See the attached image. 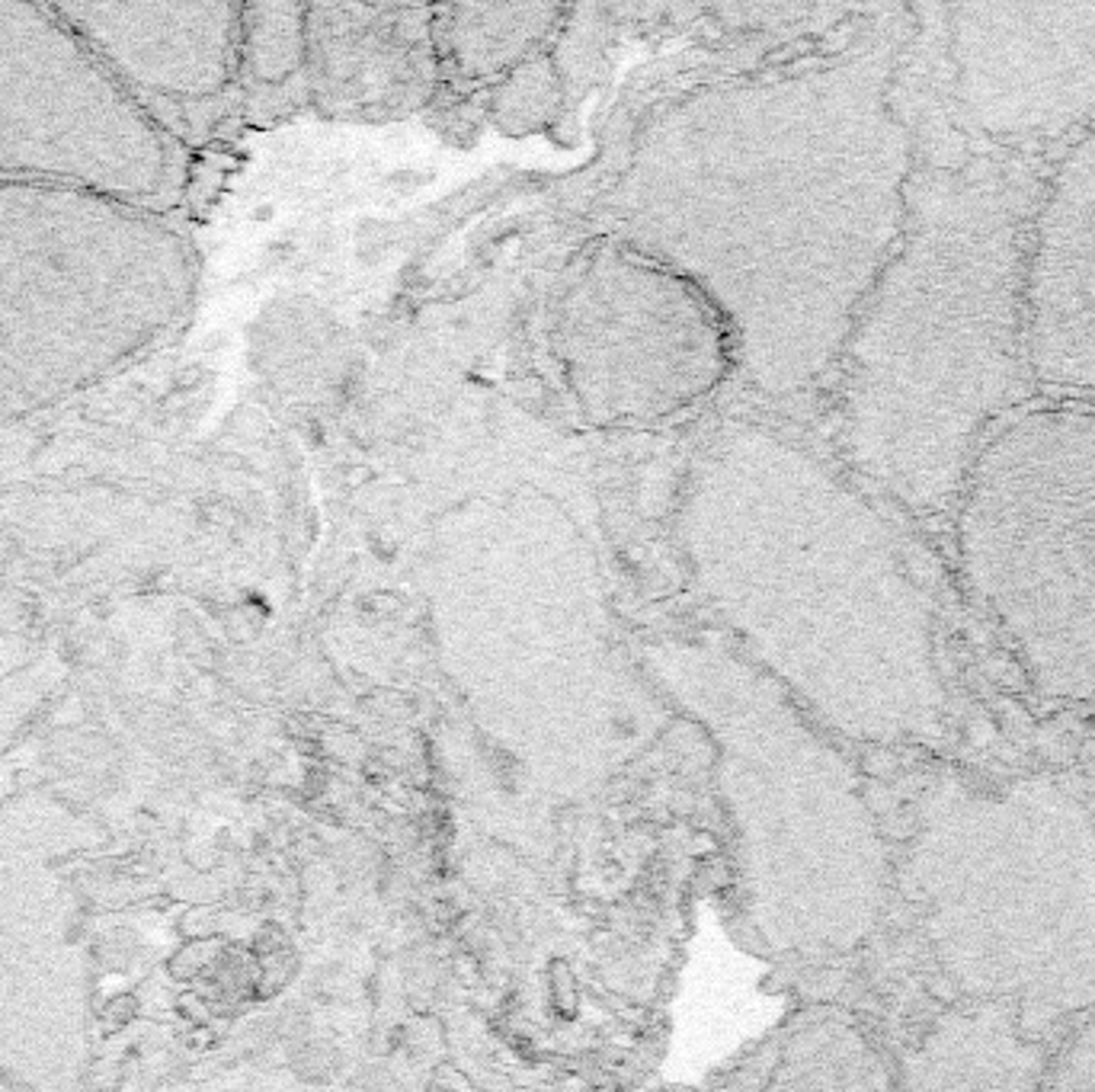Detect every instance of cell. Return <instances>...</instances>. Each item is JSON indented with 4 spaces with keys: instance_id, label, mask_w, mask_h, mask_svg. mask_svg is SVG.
<instances>
[{
    "instance_id": "cell-1",
    "label": "cell",
    "mask_w": 1095,
    "mask_h": 1092,
    "mask_svg": "<svg viewBox=\"0 0 1095 1092\" xmlns=\"http://www.w3.org/2000/svg\"><path fill=\"white\" fill-rule=\"evenodd\" d=\"M897 35L728 78L676 100L619 186L622 238L689 276L737 368L791 398L837 368L910 209L913 132L894 106Z\"/></svg>"
},
{
    "instance_id": "cell-2",
    "label": "cell",
    "mask_w": 1095,
    "mask_h": 1092,
    "mask_svg": "<svg viewBox=\"0 0 1095 1092\" xmlns=\"http://www.w3.org/2000/svg\"><path fill=\"white\" fill-rule=\"evenodd\" d=\"M673 529L705 606L823 711L865 731L935 721L929 599L891 522L814 448L763 420L717 424Z\"/></svg>"
},
{
    "instance_id": "cell-3",
    "label": "cell",
    "mask_w": 1095,
    "mask_h": 1092,
    "mask_svg": "<svg viewBox=\"0 0 1095 1092\" xmlns=\"http://www.w3.org/2000/svg\"><path fill=\"white\" fill-rule=\"evenodd\" d=\"M1038 196L1032 173L996 164L913 180L903 238L840 353L843 456L913 513L958 500L980 436L1035 382L1025 256Z\"/></svg>"
},
{
    "instance_id": "cell-4",
    "label": "cell",
    "mask_w": 1095,
    "mask_h": 1092,
    "mask_svg": "<svg viewBox=\"0 0 1095 1092\" xmlns=\"http://www.w3.org/2000/svg\"><path fill=\"white\" fill-rule=\"evenodd\" d=\"M199 260L173 212L0 186V430L116 379L186 321Z\"/></svg>"
},
{
    "instance_id": "cell-5",
    "label": "cell",
    "mask_w": 1095,
    "mask_h": 1092,
    "mask_svg": "<svg viewBox=\"0 0 1095 1092\" xmlns=\"http://www.w3.org/2000/svg\"><path fill=\"white\" fill-rule=\"evenodd\" d=\"M967 586L1035 686L1095 692V410L1041 407L980 445L958 494Z\"/></svg>"
},
{
    "instance_id": "cell-6",
    "label": "cell",
    "mask_w": 1095,
    "mask_h": 1092,
    "mask_svg": "<svg viewBox=\"0 0 1095 1092\" xmlns=\"http://www.w3.org/2000/svg\"><path fill=\"white\" fill-rule=\"evenodd\" d=\"M548 347L577 413L599 430L673 420L737 368L714 301L622 235L586 244L564 270Z\"/></svg>"
},
{
    "instance_id": "cell-7",
    "label": "cell",
    "mask_w": 1095,
    "mask_h": 1092,
    "mask_svg": "<svg viewBox=\"0 0 1095 1092\" xmlns=\"http://www.w3.org/2000/svg\"><path fill=\"white\" fill-rule=\"evenodd\" d=\"M190 147L106 71L58 4L0 0V186L173 212Z\"/></svg>"
},
{
    "instance_id": "cell-8",
    "label": "cell",
    "mask_w": 1095,
    "mask_h": 1092,
    "mask_svg": "<svg viewBox=\"0 0 1095 1092\" xmlns=\"http://www.w3.org/2000/svg\"><path fill=\"white\" fill-rule=\"evenodd\" d=\"M952 97L1000 144L1061 138L1095 116V4H955Z\"/></svg>"
},
{
    "instance_id": "cell-9",
    "label": "cell",
    "mask_w": 1095,
    "mask_h": 1092,
    "mask_svg": "<svg viewBox=\"0 0 1095 1092\" xmlns=\"http://www.w3.org/2000/svg\"><path fill=\"white\" fill-rule=\"evenodd\" d=\"M116 78L190 147L238 103L241 4H58Z\"/></svg>"
},
{
    "instance_id": "cell-10",
    "label": "cell",
    "mask_w": 1095,
    "mask_h": 1092,
    "mask_svg": "<svg viewBox=\"0 0 1095 1092\" xmlns=\"http://www.w3.org/2000/svg\"><path fill=\"white\" fill-rule=\"evenodd\" d=\"M1032 379L1095 394V126L1041 186L1025 256Z\"/></svg>"
},
{
    "instance_id": "cell-11",
    "label": "cell",
    "mask_w": 1095,
    "mask_h": 1092,
    "mask_svg": "<svg viewBox=\"0 0 1095 1092\" xmlns=\"http://www.w3.org/2000/svg\"><path fill=\"white\" fill-rule=\"evenodd\" d=\"M308 103L336 122H394L439 97L433 4L318 0L305 10Z\"/></svg>"
},
{
    "instance_id": "cell-12",
    "label": "cell",
    "mask_w": 1095,
    "mask_h": 1092,
    "mask_svg": "<svg viewBox=\"0 0 1095 1092\" xmlns=\"http://www.w3.org/2000/svg\"><path fill=\"white\" fill-rule=\"evenodd\" d=\"M568 17L560 4H433L439 93H487L525 58L551 49Z\"/></svg>"
},
{
    "instance_id": "cell-13",
    "label": "cell",
    "mask_w": 1095,
    "mask_h": 1092,
    "mask_svg": "<svg viewBox=\"0 0 1095 1092\" xmlns=\"http://www.w3.org/2000/svg\"><path fill=\"white\" fill-rule=\"evenodd\" d=\"M308 4L267 0L241 4L238 103L250 119H276L308 103Z\"/></svg>"
},
{
    "instance_id": "cell-14",
    "label": "cell",
    "mask_w": 1095,
    "mask_h": 1092,
    "mask_svg": "<svg viewBox=\"0 0 1095 1092\" xmlns=\"http://www.w3.org/2000/svg\"><path fill=\"white\" fill-rule=\"evenodd\" d=\"M564 97H568V81H564L560 61L551 46L525 58L500 84L490 87L484 93V109L487 119L500 132L528 135L554 122Z\"/></svg>"
}]
</instances>
